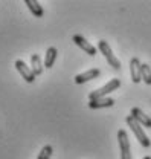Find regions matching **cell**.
I'll return each mask as SVG.
<instances>
[{
	"label": "cell",
	"instance_id": "obj_1",
	"mask_svg": "<svg viewBox=\"0 0 151 159\" xmlns=\"http://www.w3.org/2000/svg\"><path fill=\"white\" fill-rule=\"evenodd\" d=\"M125 121H127L128 127L131 129V132L134 133V136H136V138H137V141L140 142V145H142V147H150L151 141H150V138L147 136V133L144 132L142 125H140L136 119L133 118L131 115H130V116H127V118H125Z\"/></svg>",
	"mask_w": 151,
	"mask_h": 159
},
{
	"label": "cell",
	"instance_id": "obj_2",
	"mask_svg": "<svg viewBox=\"0 0 151 159\" xmlns=\"http://www.w3.org/2000/svg\"><path fill=\"white\" fill-rule=\"evenodd\" d=\"M121 87V80L118 78H113L110 80L107 84H104L102 87H99V89H96L93 92H90L89 93V101H92V99H96V98H104V97H107L110 92H113L116 89H119Z\"/></svg>",
	"mask_w": 151,
	"mask_h": 159
},
{
	"label": "cell",
	"instance_id": "obj_3",
	"mask_svg": "<svg viewBox=\"0 0 151 159\" xmlns=\"http://www.w3.org/2000/svg\"><path fill=\"white\" fill-rule=\"evenodd\" d=\"M98 49L101 51V54L105 57L107 63H109L113 69H116V70H119V69H121V61L116 58V55L113 54V51H112L110 44H109L105 40H99V43H98Z\"/></svg>",
	"mask_w": 151,
	"mask_h": 159
},
{
	"label": "cell",
	"instance_id": "obj_4",
	"mask_svg": "<svg viewBox=\"0 0 151 159\" xmlns=\"http://www.w3.org/2000/svg\"><path fill=\"white\" fill-rule=\"evenodd\" d=\"M118 142H119V148H121V159H133L130 139L124 129L118 130Z\"/></svg>",
	"mask_w": 151,
	"mask_h": 159
},
{
	"label": "cell",
	"instance_id": "obj_5",
	"mask_svg": "<svg viewBox=\"0 0 151 159\" xmlns=\"http://www.w3.org/2000/svg\"><path fill=\"white\" fill-rule=\"evenodd\" d=\"M16 69L19 70V74L24 78L26 83H34V80H35V75H34V72H32V69L23 61V60H17L16 61Z\"/></svg>",
	"mask_w": 151,
	"mask_h": 159
},
{
	"label": "cell",
	"instance_id": "obj_6",
	"mask_svg": "<svg viewBox=\"0 0 151 159\" xmlns=\"http://www.w3.org/2000/svg\"><path fill=\"white\" fill-rule=\"evenodd\" d=\"M72 40H73V43H75L76 46H78L79 49H82L87 55H92V57H93V55H96V48H95V46H92V44H90L87 40L84 39L82 35H78V34H76V35H73V39H72Z\"/></svg>",
	"mask_w": 151,
	"mask_h": 159
},
{
	"label": "cell",
	"instance_id": "obj_7",
	"mask_svg": "<svg viewBox=\"0 0 151 159\" xmlns=\"http://www.w3.org/2000/svg\"><path fill=\"white\" fill-rule=\"evenodd\" d=\"M142 63L139 61V58H136V57H133L130 60V74H131V81L133 83H139V81H142Z\"/></svg>",
	"mask_w": 151,
	"mask_h": 159
},
{
	"label": "cell",
	"instance_id": "obj_8",
	"mask_svg": "<svg viewBox=\"0 0 151 159\" xmlns=\"http://www.w3.org/2000/svg\"><path fill=\"white\" fill-rule=\"evenodd\" d=\"M130 115H131L133 118L136 119V121H137L142 127H148V129H151V118H150V116H147V115H145V113L139 109V107H133L131 113H130Z\"/></svg>",
	"mask_w": 151,
	"mask_h": 159
},
{
	"label": "cell",
	"instance_id": "obj_9",
	"mask_svg": "<svg viewBox=\"0 0 151 159\" xmlns=\"http://www.w3.org/2000/svg\"><path fill=\"white\" fill-rule=\"evenodd\" d=\"M99 69H89V70H86V72H82V74H78L75 77V83L76 84H84V83H87V81H90V80H95L99 77Z\"/></svg>",
	"mask_w": 151,
	"mask_h": 159
},
{
	"label": "cell",
	"instance_id": "obj_10",
	"mask_svg": "<svg viewBox=\"0 0 151 159\" xmlns=\"http://www.w3.org/2000/svg\"><path fill=\"white\" fill-rule=\"evenodd\" d=\"M114 104V99L110 97H104V98H96L89 101V107L90 109H105V107H112Z\"/></svg>",
	"mask_w": 151,
	"mask_h": 159
},
{
	"label": "cell",
	"instance_id": "obj_11",
	"mask_svg": "<svg viewBox=\"0 0 151 159\" xmlns=\"http://www.w3.org/2000/svg\"><path fill=\"white\" fill-rule=\"evenodd\" d=\"M31 69H32V72H34L35 77H38V75L43 74L44 63L41 61V58H40L38 54H32V55H31Z\"/></svg>",
	"mask_w": 151,
	"mask_h": 159
},
{
	"label": "cell",
	"instance_id": "obj_12",
	"mask_svg": "<svg viewBox=\"0 0 151 159\" xmlns=\"http://www.w3.org/2000/svg\"><path fill=\"white\" fill-rule=\"evenodd\" d=\"M57 55H58L57 48H54V46L47 48V51H46V55H44V67H46V69H51V67L55 64Z\"/></svg>",
	"mask_w": 151,
	"mask_h": 159
},
{
	"label": "cell",
	"instance_id": "obj_13",
	"mask_svg": "<svg viewBox=\"0 0 151 159\" xmlns=\"http://www.w3.org/2000/svg\"><path fill=\"white\" fill-rule=\"evenodd\" d=\"M24 5L29 8L31 14L35 17H43V8L37 0H24Z\"/></svg>",
	"mask_w": 151,
	"mask_h": 159
},
{
	"label": "cell",
	"instance_id": "obj_14",
	"mask_svg": "<svg viewBox=\"0 0 151 159\" xmlns=\"http://www.w3.org/2000/svg\"><path fill=\"white\" fill-rule=\"evenodd\" d=\"M142 81L145 83V84H148L151 86V67L145 63V64H142Z\"/></svg>",
	"mask_w": 151,
	"mask_h": 159
},
{
	"label": "cell",
	"instance_id": "obj_15",
	"mask_svg": "<svg viewBox=\"0 0 151 159\" xmlns=\"http://www.w3.org/2000/svg\"><path fill=\"white\" fill-rule=\"evenodd\" d=\"M51 156H52V145H44L38 153V159H51Z\"/></svg>",
	"mask_w": 151,
	"mask_h": 159
},
{
	"label": "cell",
	"instance_id": "obj_16",
	"mask_svg": "<svg viewBox=\"0 0 151 159\" xmlns=\"http://www.w3.org/2000/svg\"><path fill=\"white\" fill-rule=\"evenodd\" d=\"M144 159H151V156H145V158H144Z\"/></svg>",
	"mask_w": 151,
	"mask_h": 159
}]
</instances>
